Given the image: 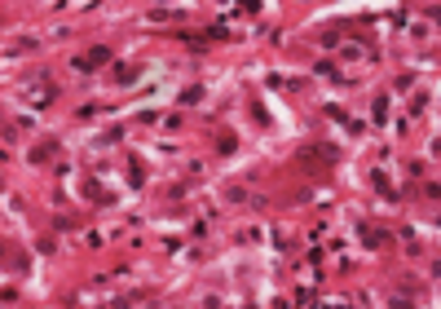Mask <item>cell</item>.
Instances as JSON below:
<instances>
[{
  "label": "cell",
  "instance_id": "2",
  "mask_svg": "<svg viewBox=\"0 0 441 309\" xmlns=\"http://www.w3.org/2000/svg\"><path fill=\"white\" fill-rule=\"evenodd\" d=\"M115 80H119V84H132V80H137V66H119V71H115Z\"/></svg>",
  "mask_w": 441,
  "mask_h": 309
},
{
  "label": "cell",
  "instance_id": "3",
  "mask_svg": "<svg viewBox=\"0 0 441 309\" xmlns=\"http://www.w3.org/2000/svg\"><path fill=\"white\" fill-rule=\"evenodd\" d=\"M216 146H221V154H234V146H238V142H234V132H225Z\"/></svg>",
  "mask_w": 441,
  "mask_h": 309
},
{
  "label": "cell",
  "instance_id": "1",
  "mask_svg": "<svg viewBox=\"0 0 441 309\" xmlns=\"http://www.w3.org/2000/svg\"><path fill=\"white\" fill-rule=\"evenodd\" d=\"M102 62H110V49H106V44H97V49H93V53H88L84 62L75 57V66H79V71H88V66H102Z\"/></svg>",
  "mask_w": 441,
  "mask_h": 309
}]
</instances>
